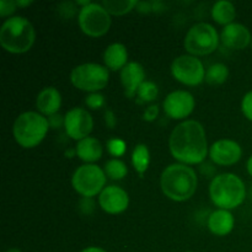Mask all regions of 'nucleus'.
Listing matches in <instances>:
<instances>
[{
  "label": "nucleus",
  "mask_w": 252,
  "mask_h": 252,
  "mask_svg": "<svg viewBox=\"0 0 252 252\" xmlns=\"http://www.w3.org/2000/svg\"><path fill=\"white\" fill-rule=\"evenodd\" d=\"M48 122H49V127L59 128L62 125L64 126V117L59 115V113H57V115H53L49 117Z\"/></svg>",
  "instance_id": "72a5a7b5"
},
{
  "label": "nucleus",
  "mask_w": 252,
  "mask_h": 252,
  "mask_svg": "<svg viewBox=\"0 0 252 252\" xmlns=\"http://www.w3.org/2000/svg\"><path fill=\"white\" fill-rule=\"evenodd\" d=\"M16 4H17V6H20V7H24V6H27V5H31L32 4V1H30V0H27V1H21V0H16Z\"/></svg>",
  "instance_id": "4c0bfd02"
},
{
  "label": "nucleus",
  "mask_w": 252,
  "mask_h": 252,
  "mask_svg": "<svg viewBox=\"0 0 252 252\" xmlns=\"http://www.w3.org/2000/svg\"><path fill=\"white\" fill-rule=\"evenodd\" d=\"M243 149L240 144L231 139H220L213 143L209 148V157L211 160L220 166H230L236 164L241 159Z\"/></svg>",
  "instance_id": "ddd939ff"
},
{
  "label": "nucleus",
  "mask_w": 252,
  "mask_h": 252,
  "mask_svg": "<svg viewBox=\"0 0 252 252\" xmlns=\"http://www.w3.org/2000/svg\"><path fill=\"white\" fill-rule=\"evenodd\" d=\"M229 76V69L225 64L216 63L208 68L206 73V81L209 85H220L225 83Z\"/></svg>",
  "instance_id": "b1692460"
},
{
  "label": "nucleus",
  "mask_w": 252,
  "mask_h": 252,
  "mask_svg": "<svg viewBox=\"0 0 252 252\" xmlns=\"http://www.w3.org/2000/svg\"><path fill=\"white\" fill-rule=\"evenodd\" d=\"M85 105L90 110H98L105 105V96L98 93H93L85 97Z\"/></svg>",
  "instance_id": "cd10ccee"
},
{
  "label": "nucleus",
  "mask_w": 252,
  "mask_h": 252,
  "mask_svg": "<svg viewBox=\"0 0 252 252\" xmlns=\"http://www.w3.org/2000/svg\"><path fill=\"white\" fill-rule=\"evenodd\" d=\"M106 179L107 176L101 167L94 164H85L75 170L71 177V185L79 194L93 198L103 191Z\"/></svg>",
  "instance_id": "6e6552de"
},
{
  "label": "nucleus",
  "mask_w": 252,
  "mask_h": 252,
  "mask_svg": "<svg viewBox=\"0 0 252 252\" xmlns=\"http://www.w3.org/2000/svg\"><path fill=\"white\" fill-rule=\"evenodd\" d=\"M100 207L108 214L123 213L128 208L129 197L123 189L118 186H108L103 189L98 196Z\"/></svg>",
  "instance_id": "4468645a"
},
{
  "label": "nucleus",
  "mask_w": 252,
  "mask_h": 252,
  "mask_svg": "<svg viewBox=\"0 0 252 252\" xmlns=\"http://www.w3.org/2000/svg\"><path fill=\"white\" fill-rule=\"evenodd\" d=\"M198 185L196 171L189 165L171 164L162 171L160 186L167 198L184 202L194 194Z\"/></svg>",
  "instance_id": "f03ea898"
},
{
  "label": "nucleus",
  "mask_w": 252,
  "mask_h": 252,
  "mask_svg": "<svg viewBox=\"0 0 252 252\" xmlns=\"http://www.w3.org/2000/svg\"><path fill=\"white\" fill-rule=\"evenodd\" d=\"M186 252H193V251H186Z\"/></svg>",
  "instance_id": "79ce46f5"
},
{
  "label": "nucleus",
  "mask_w": 252,
  "mask_h": 252,
  "mask_svg": "<svg viewBox=\"0 0 252 252\" xmlns=\"http://www.w3.org/2000/svg\"><path fill=\"white\" fill-rule=\"evenodd\" d=\"M81 252H107V251H105V250H103V249H101V248H96V246H91V248L84 249V250L81 251Z\"/></svg>",
  "instance_id": "c9c22d12"
},
{
  "label": "nucleus",
  "mask_w": 252,
  "mask_h": 252,
  "mask_svg": "<svg viewBox=\"0 0 252 252\" xmlns=\"http://www.w3.org/2000/svg\"><path fill=\"white\" fill-rule=\"evenodd\" d=\"M36 32L31 22L22 16L7 19L0 29V44L5 51L21 54L33 46Z\"/></svg>",
  "instance_id": "20e7f679"
},
{
  "label": "nucleus",
  "mask_w": 252,
  "mask_h": 252,
  "mask_svg": "<svg viewBox=\"0 0 252 252\" xmlns=\"http://www.w3.org/2000/svg\"><path fill=\"white\" fill-rule=\"evenodd\" d=\"M158 115H159V106L152 105L144 111L143 118H144V121H148V122H153V121H155V118L158 117Z\"/></svg>",
  "instance_id": "7c9ffc66"
},
{
  "label": "nucleus",
  "mask_w": 252,
  "mask_h": 252,
  "mask_svg": "<svg viewBox=\"0 0 252 252\" xmlns=\"http://www.w3.org/2000/svg\"><path fill=\"white\" fill-rule=\"evenodd\" d=\"M49 129V122L38 112H24L14 123V138L22 148L31 149L37 147L46 137Z\"/></svg>",
  "instance_id": "39448f33"
},
{
  "label": "nucleus",
  "mask_w": 252,
  "mask_h": 252,
  "mask_svg": "<svg viewBox=\"0 0 252 252\" xmlns=\"http://www.w3.org/2000/svg\"><path fill=\"white\" fill-rule=\"evenodd\" d=\"M5 252H21L19 250V249H15V248H12V249H9V250H6Z\"/></svg>",
  "instance_id": "58836bf2"
},
{
  "label": "nucleus",
  "mask_w": 252,
  "mask_h": 252,
  "mask_svg": "<svg viewBox=\"0 0 252 252\" xmlns=\"http://www.w3.org/2000/svg\"><path fill=\"white\" fill-rule=\"evenodd\" d=\"M105 174L111 180H122L127 176L128 167L122 160L111 159L105 165Z\"/></svg>",
  "instance_id": "393cba45"
},
{
  "label": "nucleus",
  "mask_w": 252,
  "mask_h": 252,
  "mask_svg": "<svg viewBox=\"0 0 252 252\" xmlns=\"http://www.w3.org/2000/svg\"><path fill=\"white\" fill-rule=\"evenodd\" d=\"M16 7V1H12V0H1V1H0V16L5 17L14 14Z\"/></svg>",
  "instance_id": "c756f323"
},
{
  "label": "nucleus",
  "mask_w": 252,
  "mask_h": 252,
  "mask_svg": "<svg viewBox=\"0 0 252 252\" xmlns=\"http://www.w3.org/2000/svg\"><path fill=\"white\" fill-rule=\"evenodd\" d=\"M80 208L84 213L90 214L94 211V201L93 198H88V197H84V199H81L80 202Z\"/></svg>",
  "instance_id": "473e14b6"
},
{
  "label": "nucleus",
  "mask_w": 252,
  "mask_h": 252,
  "mask_svg": "<svg viewBox=\"0 0 252 252\" xmlns=\"http://www.w3.org/2000/svg\"><path fill=\"white\" fill-rule=\"evenodd\" d=\"M251 48H252V41H251Z\"/></svg>",
  "instance_id": "a19ab883"
},
{
  "label": "nucleus",
  "mask_w": 252,
  "mask_h": 252,
  "mask_svg": "<svg viewBox=\"0 0 252 252\" xmlns=\"http://www.w3.org/2000/svg\"><path fill=\"white\" fill-rule=\"evenodd\" d=\"M145 81V70L142 64L129 62L121 70V83L125 89V95L132 98L137 95L138 89Z\"/></svg>",
  "instance_id": "2eb2a0df"
},
{
  "label": "nucleus",
  "mask_w": 252,
  "mask_h": 252,
  "mask_svg": "<svg viewBox=\"0 0 252 252\" xmlns=\"http://www.w3.org/2000/svg\"><path fill=\"white\" fill-rule=\"evenodd\" d=\"M64 128L71 139L78 142L83 140L90 137V133L93 132V117L85 108L74 107L64 116Z\"/></svg>",
  "instance_id": "9b49d317"
},
{
  "label": "nucleus",
  "mask_w": 252,
  "mask_h": 252,
  "mask_svg": "<svg viewBox=\"0 0 252 252\" xmlns=\"http://www.w3.org/2000/svg\"><path fill=\"white\" fill-rule=\"evenodd\" d=\"M236 16V9L233 2L226 1V0H220L217 1L212 7V17L219 25H228L233 24L234 19Z\"/></svg>",
  "instance_id": "412c9836"
},
{
  "label": "nucleus",
  "mask_w": 252,
  "mask_h": 252,
  "mask_svg": "<svg viewBox=\"0 0 252 252\" xmlns=\"http://www.w3.org/2000/svg\"><path fill=\"white\" fill-rule=\"evenodd\" d=\"M196 101L191 93L185 90L172 91L165 97L162 107L167 117L172 120H184L194 110Z\"/></svg>",
  "instance_id": "f8f14e48"
},
{
  "label": "nucleus",
  "mask_w": 252,
  "mask_h": 252,
  "mask_svg": "<svg viewBox=\"0 0 252 252\" xmlns=\"http://www.w3.org/2000/svg\"><path fill=\"white\" fill-rule=\"evenodd\" d=\"M150 153L145 144H138L132 152V164L138 174L143 175L149 167Z\"/></svg>",
  "instance_id": "4be33fe9"
},
{
  "label": "nucleus",
  "mask_w": 252,
  "mask_h": 252,
  "mask_svg": "<svg viewBox=\"0 0 252 252\" xmlns=\"http://www.w3.org/2000/svg\"><path fill=\"white\" fill-rule=\"evenodd\" d=\"M241 111L244 116L252 122V90L249 91L241 101Z\"/></svg>",
  "instance_id": "c85d7f7f"
},
{
  "label": "nucleus",
  "mask_w": 252,
  "mask_h": 252,
  "mask_svg": "<svg viewBox=\"0 0 252 252\" xmlns=\"http://www.w3.org/2000/svg\"><path fill=\"white\" fill-rule=\"evenodd\" d=\"M137 7L140 12H150L153 10V2L140 1L137 4Z\"/></svg>",
  "instance_id": "f704fd0d"
},
{
  "label": "nucleus",
  "mask_w": 252,
  "mask_h": 252,
  "mask_svg": "<svg viewBox=\"0 0 252 252\" xmlns=\"http://www.w3.org/2000/svg\"><path fill=\"white\" fill-rule=\"evenodd\" d=\"M219 44L216 27L207 22H198L189 30L185 37V49L191 56H207L213 53Z\"/></svg>",
  "instance_id": "423d86ee"
},
{
  "label": "nucleus",
  "mask_w": 252,
  "mask_h": 252,
  "mask_svg": "<svg viewBox=\"0 0 252 252\" xmlns=\"http://www.w3.org/2000/svg\"><path fill=\"white\" fill-rule=\"evenodd\" d=\"M235 219L233 214L226 209H217L209 216L208 229L217 236H225L234 229Z\"/></svg>",
  "instance_id": "a211bd4d"
},
{
  "label": "nucleus",
  "mask_w": 252,
  "mask_h": 252,
  "mask_svg": "<svg viewBox=\"0 0 252 252\" xmlns=\"http://www.w3.org/2000/svg\"><path fill=\"white\" fill-rule=\"evenodd\" d=\"M171 155L185 165H197L204 161L208 150L206 130L203 126L193 120L177 125L169 139Z\"/></svg>",
  "instance_id": "f257e3e1"
},
{
  "label": "nucleus",
  "mask_w": 252,
  "mask_h": 252,
  "mask_svg": "<svg viewBox=\"0 0 252 252\" xmlns=\"http://www.w3.org/2000/svg\"><path fill=\"white\" fill-rule=\"evenodd\" d=\"M110 73L106 66L96 63H84L75 66L70 73V81L76 89L88 93H97L106 88Z\"/></svg>",
  "instance_id": "0eeeda50"
},
{
  "label": "nucleus",
  "mask_w": 252,
  "mask_h": 252,
  "mask_svg": "<svg viewBox=\"0 0 252 252\" xmlns=\"http://www.w3.org/2000/svg\"><path fill=\"white\" fill-rule=\"evenodd\" d=\"M137 4L138 1L135 0H103L101 2V5L107 10L108 14L115 15V16L127 14L130 10L134 9Z\"/></svg>",
  "instance_id": "5701e85b"
},
{
  "label": "nucleus",
  "mask_w": 252,
  "mask_h": 252,
  "mask_svg": "<svg viewBox=\"0 0 252 252\" xmlns=\"http://www.w3.org/2000/svg\"><path fill=\"white\" fill-rule=\"evenodd\" d=\"M158 94H159V89H158L157 84L145 80L138 89L137 95L142 102H152L158 97Z\"/></svg>",
  "instance_id": "a878e982"
},
{
  "label": "nucleus",
  "mask_w": 252,
  "mask_h": 252,
  "mask_svg": "<svg viewBox=\"0 0 252 252\" xmlns=\"http://www.w3.org/2000/svg\"><path fill=\"white\" fill-rule=\"evenodd\" d=\"M127 145H126L125 140L120 139V138H112L107 142V150L112 157L120 158L126 153Z\"/></svg>",
  "instance_id": "bb28decb"
},
{
  "label": "nucleus",
  "mask_w": 252,
  "mask_h": 252,
  "mask_svg": "<svg viewBox=\"0 0 252 252\" xmlns=\"http://www.w3.org/2000/svg\"><path fill=\"white\" fill-rule=\"evenodd\" d=\"M103 62H105L106 68L110 70H122L128 64V51L125 44H110L103 53Z\"/></svg>",
  "instance_id": "6ab92c4d"
},
{
  "label": "nucleus",
  "mask_w": 252,
  "mask_h": 252,
  "mask_svg": "<svg viewBox=\"0 0 252 252\" xmlns=\"http://www.w3.org/2000/svg\"><path fill=\"white\" fill-rule=\"evenodd\" d=\"M75 152L79 159L83 160L86 164H91V162H95L101 159L103 148L98 139L94 137H88L83 140H79L75 147Z\"/></svg>",
  "instance_id": "aec40b11"
},
{
  "label": "nucleus",
  "mask_w": 252,
  "mask_h": 252,
  "mask_svg": "<svg viewBox=\"0 0 252 252\" xmlns=\"http://www.w3.org/2000/svg\"><path fill=\"white\" fill-rule=\"evenodd\" d=\"M171 74L177 81L189 86H197L206 80L203 64L197 57L191 54L177 57L171 64Z\"/></svg>",
  "instance_id": "9d476101"
},
{
  "label": "nucleus",
  "mask_w": 252,
  "mask_h": 252,
  "mask_svg": "<svg viewBox=\"0 0 252 252\" xmlns=\"http://www.w3.org/2000/svg\"><path fill=\"white\" fill-rule=\"evenodd\" d=\"M246 169H248V172L249 175L252 177V155L250 158H249L248 162H246Z\"/></svg>",
  "instance_id": "e433bc0d"
},
{
  "label": "nucleus",
  "mask_w": 252,
  "mask_h": 252,
  "mask_svg": "<svg viewBox=\"0 0 252 252\" xmlns=\"http://www.w3.org/2000/svg\"><path fill=\"white\" fill-rule=\"evenodd\" d=\"M81 31L90 37H101L108 32L111 27V15L97 2H90L81 7L78 17Z\"/></svg>",
  "instance_id": "1a4fd4ad"
},
{
  "label": "nucleus",
  "mask_w": 252,
  "mask_h": 252,
  "mask_svg": "<svg viewBox=\"0 0 252 252\" xmlns=\"http://www.w3.org/2000/svg\"><path fill=\"white\" fill-rule=\"evenodd\" d=\"M62 106V95L56 88L48 86L44 88L41 93L37 95L36 107L43 116L57 115Z\"/></svg>",
  "instance_id": "f3484780"
},
{
  "label": "nucleus",
  "mask_w": 252,
  "mask_h": 252,
  "mask_svg": "<svg viewBox=\"0 0 252 252\" xmlns=\"http://www.w3.org/2000/svg\"><path fill=\"white\" fill-rule=\"evenodd\" d=\"M250 196H251V198H252V187H251V192H250Z\"/></svg>",
  "instance_id": "ea45409f"
},
{
  "label": "nucleus",
  "mask_w": 252,
  "mask_h": 252,
  "mask_svg": "<svg viewBox=\"0 0 252 252\" xmlns=\"http://www.w3.org/2000/svg\"><path fill=\"white\" fill-rule=\"evenodd\" d=\"M105 123H106V127L110 128V129L115 128L116 125H117V120H116V116H115V113H113L112 110H106Z\"/></svg>",
  "instance_id": "2f4dec72"
},
{
  "label": "nucleus",
  "mask_w": 252,
  "mask_h": 252,
  "mask_svg": "<svg viewBox=\"0 0 252 252\" xmlns=\"http://www.w3.org/2000/svg\"><path fill=\"white\" fill-rule=\"evenodd\" d=\"M209 196L219 209L236 208L246 198V187L243 180L234 174H221L214 177L209 185Z\"/></svg>",
  "instance_id": "7ed1b4c3"
},
{
  "label": "nucleus",
  "mask_w": 252,
  "mask_h": 252,
  "mask_svg": "<svg viewBox=\"0 0 252 252\" xmlns=\"http://www.w3.org/2000/svg\"><path fill=\"white\" fill-rule=\"evenodd\" d=\"M220 39L225 47L230 49H244L251 44L252 36L249 29L244 25L233 22L223 29Z\"/></svg>",
  "instance_id": "dca6fc26"
}]
</instances>
